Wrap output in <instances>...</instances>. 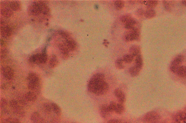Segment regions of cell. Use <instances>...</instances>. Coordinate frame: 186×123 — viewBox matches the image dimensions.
Returning <instances> with one entry per match:
<instances>
[{
    "label": "cell",
    "mask_w": 186,
    "mask_h": 123,
    "mask_svg": "<svg viewBox=\"0 0 186 123\" xmlns=\"http://www.w3.org/2000/svg\"><path fill=\"white\" fill-rule=\"evenodd\" d=\"M105 81V76L101 73H97L94 75L90 79L88 82V88L90 92L94 93L97 86L102 81Z\"/></svg>",
    "instance_id": "6da1fadb"
},
{
    "label": "cell",
    "mask_w": 186,
    "mask_h": 123,
    "mask_svg": "<svg viewBox=\"0 0 186 123\" xmlns=\"http://www.w3.org/2000/svg\"><path fill=\"white\" fill-rule=\"evenodd\" d=\"M140 35L139 30L135 26L125 33L124 35V38L127 42H130L139 39Z\"/></svg>",
    "instance_id": "7a4b0ae2"
},
{
    "label": "cell",
    "mask_w": 186,
    "mask_h": 123,
    "mask_svg": "<svg viewBox=\"0 0 186 123\" xmlns=\"http://www.w3.org/2000/svg\"><path fill=\"white\" fill-rule=\"evenodd\" d=\"M160 118V115L158 113L155 111H151L144 115L143 118V121L145 123H155L157 122Z\"/></svg>",
    "instance_id": "3957f363"
},
{
    "label": "cell",
    "mask_w": 186,
    "mask_h": 123,
    "mask_svg": "<svg viewBox=\"0 0 186 123\" xmlns=\"http://www.w3.org/2000/svg\"><path fill=\"white\" fill-rule=\"evenodd\" d=\"M184 60V57L182 55H179L175 57L171 64L170 69L171 72L176 73L178 68L181 66Z\"/></svg>",
    "instance_id": "277c9868"
},
{
    "label": "cell",
    "mask_w": 186,
    "mask_h": 123,
    "mask_svg": "<svg viewBox=\"0 0 186 123\" xmlns=\"http://www.w3.org/2000/svg\"><path fill=\"white\" fill-rule=\"evenodd\" d=\"M109 88L107 83L105 81H103L97 86L94 93L97 96L103 95L107 92Z\"/></svg>",
    "instance_id": "5b68a950"
},
{
    "label": "cell",
    "mask_w": 186,
    "mask_h": 123,
    "mask_svg": "<svg viewBox=\"0 0 186 123\" xmlns=\"http://www.w3.org/2000/svg\"><path fill=\"white\" fill-rule=\"evenodd\" d=\"M1 36L7 38L11 36L12 33V29L10 26L7 25L5 21L1 19Z\"/></svg>",
    "instance_id": "8992f818"
},
{
    "label": "cell",
    "mask_w": 186,
    "mask_h": 123,
    "mask_svg": "<svg viewBox=\"0 0 186 123\" xmlns=\"http://www.w3.org/2000/svg\"><path fill=\"white\" fill-rule=\"evenodd\" d=\"M29 12L31 15L34 16L42 14L39 1H34L31 4L29 7Z\"/></svg>",
    "instance_id": "52a82bcc"
},
{
    "label": "cell",
    "mask_w": 186,
    "mask_h": 123,
    "mask_svg": "<svg viewBox=\"0 0 186 123\" xmlns=\"http://www.w3.org/2000/svg\"><path fill=\"white\" fill-rule=\"evenodd\" d=\"M1 14L4 17L9 18L13 15L14 12L9 7L8 2L1 3Z\"/></svg>",
    "instance_id": "ba28073f"
},
{
    "label": "cell",
    "mask_w": 186,
    "mask_h": 123,
    "mask_svg": "<svg viewBox=\"0 0 186 123\" xmlns=\"http://www.w3.org/2000/svg\"><path fill=\"white\" fill-rule=\"evenodd\" d=\"M2 73L6 79L10 80L12 79L14 76V72L10 67H4L2 69Z\"/></svg>",
    "instance_id": "9c48e42d"
},
{
    "label": "cell",
    "mask_w": 186,
    "mask_h": 123,
    "mask_svg": "<svg viewBox=\"0 0 186 123\" xmlns=\"http://www.w3.org/2000/svg\"><path fill=\"white\" fill-rule=\"evenodd\" d=\"M114 94L119 103L123 104L125 101V96L123 92L119 89H117L115 90Z\"/></svg>",
    "instance_id": "30bf717a"
},
{
    "label": "cell",
    "mask_w": 186,
    "mask_h": 123,
    "mask_svg": "<svg viewBox=\"0 0 186 123\" xmlns=\"http://www.w3.org/2000/svg\"><path fill=\"white\" fill-rule=\"evenodd\" d=\"M9 104L10 107L13 109L14 113L23 109L22 106L17 100H12L10 101Z\"/></svg>",
    "instance_id": "8fae6325"
},
{
    "label": "cell",
    "mask_w": 186,
    "mask_h": 123,
    "mask_svg": "<svg viewBox=\"0 0 186 123\" xmlns=\"http://www.w3.org/2000/svg\"><path fill=\"white\" fill-rule=\"evenodd\" d=\"M58 47L63 57L67 58L69 57V50L66 44H60L59 45Z\"/></svg>",
    "instance_id": "7c38bea8"
},
{
    "label": "cell",
    "mask_w": 186,
    "mask_h": 123,
    "mask_svg": "<svg viewBox=\"0 0 186 123\" xmlns=\"http://www.w3.org/2000/svg\"><path fill=\"white\" fill-rule=\"evenodd\" d=\"M42 118L40 114L37 112H33L30 117L31 121L32 123H40Z\"/></svg>",
    "instance_id": "4fadbf2b"
},
{
    "label": "cell",
    "mask_w": 186,
    "mask_h": 123,
    "mask_svg": "<svg viewBox=\"0 0 186 123\" xmlns=\"http://www.w3.org/2000/svg\"><path fill=\"white\" fill-rule=\"evenodd\" d=\"M65 44L69 51H73L76 48L77 44L76 42L70 38L66 40Z\"/></svg>",
    "instance_id": "5bb4252c"
},
{
    "label": "cell",
    "mask_w": 186,
    "mask_h": 123,
    "mask_svg": "<svg viewBox=\"0 0 186 123\" xmlns=\"http://www.w3.org/2000/svg\"><path fill=\"white\" fill-rule=\"evenodd\" d=\"M129 51L130 54L131 55L134 57H136L140 54V48L138 45H133L130 47Z\"/></svg>",
    "instance_id": "9a60e30c"
},
{
    "label": "cell",
    "mask_w": 186,
    "mask_h": 123,
    "mask_svg": "<svg viewBox=\"0 0 186 123\" xmlns=\"http://www.w3.org/2000/svg\"><path fill=\"white\" fill-rule=\"evenodd\" d=\"M9 7L13 11H19L20 8V4L17 1H12L8 2Z\"/></svg>",
    "instance_id": "2e32d148"
},
{
    "label": "cell",
    "mask_w": 186,
    "mask_h": 123,
    "mask_svg": "<svg viewBox=\"0 0 186 123\" xmlns=\"http://www.w3.org/2000/svg\"><path fill=\"white\" fill-rule=\"evenodd\" d=\"M144 15L146 18L150 19L156 16V12L153 8H148L145 11Z\"/></svg>",
    "instance_id": "e0dca14e"
},
{
    "label": "cell",
    "mask_w": 186,
    "mask_h": 123,
    "mask_svg": "<svg viewBox=\"0 0 186 123\" xmlns=\"http://www.w3.org/2000/svg\"><path fill=\"white\" fill-rule=\"evenodd\" d=\"M25 98L28 101L33 102L36 100L37 97L35 93L33 92H29L25 95Z\"/></svg>",
    "instance_id": "ac0fdd59"
},
{
    "label": "cell",
    "mask_w": 186,
    "mask_h": 123,
    "mask_svg": "<svg viewBox=\"0 0 186 123\" xmlns=\"http://www.w3.org/2000/svg\"><path fill=\"white\" fill-rule=\"evenodd\" d=\"M28 82H36L40 81L39 76L36 73L31 72L29 74L27 77Z\"/></svg>",
    "instance_id": "d6986e66"
},
{
    "label": "cell",
    "mask_w": 186,
    "mask_h": 123,
    "mask_svg": "<svg viewBox=\"0 0 186 123\" xmlns=\"http://www.w3.org/2000/svg\"><path fill=\"white\" fill-rule=\"evenodd\" d=\"M176 74L181 78H186V66H181L178 69Z\"/></svg>",
    "instance_id": "ffe728a7"
},
{
    "label": "cell",
    "mask_w": 186,
    "mask_h": 123,
    "mask_svg": "<svg viewBox=\"0 0 186 123\" xmlns=\"http://www.w3.org/2000/svg\"><path fill=\"white\" fill-rule=\"evenodd\" d=\"M100 113L103 117L105 118L108 116L110 112H109L108 105L104 104L102 105L100 108Z\"/></svg>",
    "instance_id": "44dd1931"
},
{
    "label": "cell",
    "mask_w": 186,
    "mask_h": 123,
    "mask_svg": "<svg viewBox=\"0 0 186 123\" xmlns=\"http://www.w3.org/2000/svg\"><path fill=\"white\" fill-rule=\"evenodd\" d=\"M41 54H34L29 58V60L31 63L41 64L40 63Z\"/></svg>",
    "instance_id": "7402d4cb"
},
{
    "label": "cell",
    "mask_w": 186,
    "mask_h": 123,
    "mask_svg": "<svg viewBox=\"0 0 186 123\" xmlns=\"http://www.w3.org/2000/svg\"><path fill=\"white\" fill-rule=\"evenodd\" d=\"M40 5L42 14L44 15H47L48 14L50 11V9L48 6L43 1H39Z\"/></svg>",
    "instance_id": "603a6c76"
},
{
    "label": "cell",
    "mask_w": 186,
    "mask_h": 123,
    "mask_svg": "<svg viewBox=\"0 0 186 123\" xmlns=\"http://www.w3.org/2000/svg\"><path fill=\"white\" fill-rule=\"evenodd\" d=\"M136 24V22L135 19L132 18L125 24L124 27L127 30H129L135 27Z\"/></svg>",
    "instance_id": "cb8c5ba5"
},
{
    "label": "cell",
    "mask_w": 186,
    "mask_h": 123,
    "mask_svg": "<svg viewBox=\"0 0 186 123\" xmlns=\"http://www.w3.org/2000/svg\"><path fill=\"white\" fill-rule=\"evenodd\" d=\"M52 110L57 116H59L61 115L62 110L61 108L57 104L54 103H51Z\"/></svg>",
    "instance_id": "d4e9b609"
},
{
    "label": "cell",
    "mask_w": 186,
    "mask_h": 123,
    "mask_svg": "<svg viewBox=\"0 0 186 123\" xmlns=\"http://www.w3.org/2000/svg\"><path fill=\"white\" fill-rule=\"evenodd\" d=\"M143 64V59L141 54L137 56L135 60V65L137 67L141 69Z\"/></svg>",
    "instance_id": "484cf974"
},
{
    "label": "cell",
    "mask_w": 186,
    "mask_h": 123,
    "mask_svg": "<svg viewBox=\"0 0 186 123\" xmlns=\"http://www.w3.org/2000/svg\"><path fill=\"white\" fill-rule=\"evenodd\" d=\"M58 60L57 56L55 55H53L50 59L49 65L50 67L54 68L56 67L58 65Z\"/></svg>",
    "instance_id": "4316f807"
},
{
    "label": "cell",
    "mask_w": 186,
    "mask_h": 123,
    "mask_svg": "<svg viewBox=\"0 0 186 123\" xmlns=\"http://www.w3.org/2000/svg\"><path fill=\"white\" fill-rule=\"evenodd\" d=\"M141 69L135 66L132 67L130 68L129 72L130 74L132 77H135L139 74Z\"/></svg>",
    "instance_id": "83f0119b"
},
{
    "label": "cell",
    "mask_w": 186,
    "mask_h": 123,
    "mask_svg": "<svg viewBox=\"0 0 186 123\" xmlns=\"http://www.w3.org/2000/svg\"><path fill=\"white\" fill-rule=\"evenodd\" d=\"M40 81L38 82H28V88L31 91H34L39 87Z\"/></svg>",
    "instance_id": "f1b7e54d"
},
{
    "label": "cell",
    "mask_w": 186,
    "mask_h": 123,
    "mask_svg": "<svg viewBox=\"0 0 186 123\" xmlns=\"http://www.w3.org/2000/svg\"><path fill=\"white\" fill-rule=\"evenodd\" d=\"M48 60V56L46 54V50L44 49L40 55L41 64H44L46 63Z\"/></svg>",
    "instance_id": "f546056e"
},
{
    "label": "cell",
    "mask_w": 186,
    "mask_h": 123,
    "mask_svg": "<svg viewBox=\"0 0 186 123\" xmlns=\"http://www.w3.org/2000/svg\"><path fill=\"white\" fill-rule=\"evenodd\" d=\"M43 108L44 112L47 114H50L52 111L51 104H50L48 103H44L43 106Z\"/></svg>",
    "instance_id": "4dcf8cb0"
},
{
    "label": "cell",
    "mask_w": 186,
    "mask_h": 123,
    "mask_svg": "<svg viewBox=\"0 0 186 123\" xmlns=\"http://www.w3.org/2000/svg\"><path fill=\"white\" fill-rule=\"evenodd\" d=\"M124 110V107L123 104L120 103L117 104L115 110V111L117 114L120 115L123 113Z\"/></svg>",
    "instance_id": "1f68e13d"
},
{
    "label": "cell",
    "mask_w": 186,
    "mask_h": 123,
    "mask_svg": "<svg viewBox=\"0 0 186 123\" xmlns=\"http://www.w3.org/2000/svg\"><path fill=\"white\" fill-rule=\"evenodd\" d=\"M114 5L117 10H120L123 8L124 3L123 1L118 0V1H115Z\"/></svg>",
    "instance_id": "d6a6232c"
},
{
    "label": "cell",
    "mask_w": 186,
    "mask_h": 123,
    "mask_svg": "<svg viewBox=\"0 0 186 123\" xmlns=\"http://www.w3.org/2000/svg\"><path fill=\"white\" fill-rule=\"evenodd\" d=\"M134 57L130 54L125 55L124 56L122 60L125 63H129L133 61Z\"/></svg>",
    "instance_id": "836d02e7"
},
{
    "label": "cell",
    "mask_w": 186,
    "mask_h": 123,
    "mask_svg": "<svg viewBox=\"0 0 186 123\" xmlns=\"http://www.w3.org/2000/svg\"><path fill=\"white\" fill-rule=\"evenodd\" d=\"M158 3V1H154V0L148 1L147 2L146 6L148 8H153L156 7Z\"/></svg>",
    "instance_id": "e575fe53"
},
{
    "label": "cell",
    "mask_w": 186,
    "mask_h": 123,
    "mask_svg": "<svg viewBox=\"0 0 186 123\" xmlns=\"http://www.w3.org/2000/svg\"><path fill=\"white\" fill-rule=\"evenodd\" d=\"M4 123H21L20 120L17 118L9 117L4 121Z\"/></svg>",
    "instance_id": "d590c367"
},
{
    "label": "cell",
    "mask_w": 186,
    "mask_h": 123,
    "mask_svg": "<svg viewBox=\"0 0 186 123\" xmlns=\"http://www.w3.org/2000/svg\"><path fill=\"white\" fill-rule=\"evenodd\" d=\"M123 60L122 59L119 58L117 59L115 62L116 67L119 69H122L124 68L123 65Z\"/></svg>",
    "instance_id": "8d00e7d4"
},
{
    "label": "cell",
    "mask_w": 186,
    "mask_h": 123,
    "mask_svg": "<svg viewBox=\"0 0 186 123\" xmlns=\"http://www.w3.org/2000/svg\"><path fill=\"white\" fill-rule=\"evenodd\" d=\"M132 18V17H131V16L130 15L128 14H126L122 16V17H121L120 20L122 23L125 24Z\"/></svg>",
    "instance_id": "74e56055"
},
{
    "label": "cell",
    "mask_w": 186,
    "mask_h": 123,
    "mask_svg": "<svg viewBox=\"0 0 186 123\" xmlns=\"http://www.w3.org/2000/svg\"><path fill=\"white\" fill-rule=\"evenodd\" d=\"M117 104L114 101H111L108 105L109 112L110 113L115 112V110Z\"/></svg>",
    "instance_id": "f35d334b"
},
{
    "label": "cell",
    "mask_w": 186,
    "mask_h": 123,
    "mask_svg": "<svg viewBox=\"0 0 186 123\" xmlns=\"http://www.w3.org/2000/svg\"><path fill=\"white\" fill-rule=\"evenodd\" d=\"M59 34L60 35H61L62 37L63 38H65L66 40L69 39L70 38V35H69L68 33H67V32H65V31H59Z\"/></svg>",
    "instance_id": "ab89813d"
},
{
    "label": "cell",
    "mask_w": 186,
    "mask_h": 123,
    "mask_svg": "<svg viewBox=\"0 0 186 123\" xmlns=\"http://www.w3.org/2000/svg\"><path fill=\"white\" fill-rule=\"evenodd\" d=\"M163 4L164 7L166 11L168 12H170L171 11L170 5L169 3H168L167 1H163Z\"/></svg>",
    "instance_id": "60d3db41"
},
{
    "label": "cell",
    "mask_w": 186,
    "mask_h": 123,
    "mask_svg": "<svg viewBox=\"0 0 186 123\" xmlns=\"http://www.w3.org/2000/svg\"><path fill=\"white\" fill-rule=\"evenodd\" d=\"M8 104V101L6 99L2 98L1 100V108H5Z\"/></svg>",
    "instance_id": "b9f144b4"
},
{
    "label": "cell",
    "mask_w": 186,
    "mask_h": 123,
    "mask_svg": "<svg viewBox=\"0 0 186 123\" xmlns=\"http://www.w3.org/2000/svg\"><path fill=\"white\" fill-rule=\"evenodd\" d=\"M7 54V50H6V49H3L1 51V59H3L5 58L6 57Z\"/></svg>",
    "instance_id": "7bdbcfd3"
},
{
    "label": "cell",
    "mask_w": 186,
    "mask_h": 123,
    "mask_svg": "<svg viewBox=\"0 0 186 123\" xmlns=\"http://www.w3.org/2000/svg\"><path fill=\"white\" fill-rule=\"evenodd\" d=\"M145 11L142 8H139L136 11V14L138 16H142L144 15Z\"/></svg>",
    "instance_id": "ee69618b"
},
{
    "label": "cell",
    "mask_w": 186,
    "mask_h": 123,
    "mask_svg": "<svg viewBox=\"0 0 186 123\" xmlns=\"http://www.w3.org/2000/svg\"><path fill=\"white\" fill-rule=\"evenodd\" d=\"M107 123H121V122L119 120L114 119L110 120Z\"/></svg>",
    "instance_id": "f6af8a7d"
},
{
    "label": "cell",
    "mask_w": 186,
    "mask_h": 123,
    "mask_svg": "<svg viewBox=\"0 0 186 123\" xmlns=\"http://www.w3.org/2000/svg\"><path fill=\"white\" fill-rule=\"evenodd\" d=\"M182 3L183 5L186 7V1H182Z\"/></svg>",
    "instance_id": "bcb514c9"
},
{
    "label": "cell",
    "mask_w": 186,
    "mask_h": 123,
    "mask_svg": "<svg viewBox=\"0 0 186 123\" xmlns=\"http://www.w3.org/2000/svg\"><path fill=\"white\" fill-rule=\"evenodd\" d=\"M128 123L127 122H123V123Z\"/></svg>",
    "instance_id": "7dc6e473"
},
{
    "label": "cell",
    "mask_w": 186,
    "mask_h": 123,
    "mask_svg": "<svg viewBox=\"0 0 186 123\" xmlns=\"http://www.w3.org/2000/svg\"><path fill=\"white\" fill-rule=\"evenodd\" d=\"M157 123V122H155V123Z\"/></svg>",
    "instance_id": "c3c4849f"
}]
</instances>
